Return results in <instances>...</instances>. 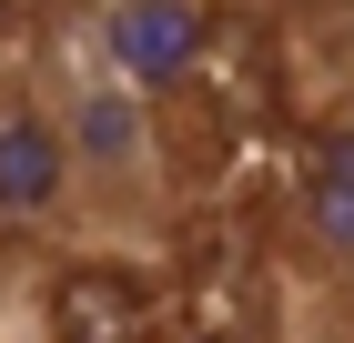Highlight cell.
<instances>
[{
	"instance_id": "cell-1",
	"label": "cell",
	"mask_w": 354,
	"mask_h": 343,
	"mask_svg": "<svg viewBox=\"0 0 354 343\" xmlns=\"http://www.w3.org/2000/svg\"><path fill=\"white\" fill-rule=\"evenodd\" d=\"M41 91L61 111V141H71V172H82V212L102 253H152L172 233V152H162V111L152 91L111 71L91 51V30H61L30 51Z\"/></svg>"
},
{
	"instance_id": "cell-2",
	"label": "cell",
	"mask_w": 354,
	"mask_h": 343,
	"mask_svg": "<svg viewBox=\"0 0 354 343\" xmlns=\"http://www.w3.org/2000/svg\"><path fill=\"white\" fill-rule=\"evenodd\" d=\"M0 242H91L82 172L30 61H0Z\"/></svg>"
},
{
	"instance_id": "cell-7",
	"label": "cell",
	"mask_w": 354,
	"mask_h": 343,
	"mask_svg": "<svg viewBox=\"0 0 354 343\" xmlns=\"http://www.w3.org/2000/svg\"><path fill=\"white\" fill-rule=\"evenodd\" d=\"M0 343H10V323H0Z\"/></svg>"
},
{
	"instance_id": "cell-4",
	"label": "cell",
	"mask_w": 354,
	"mask_h": 343,
	"mask_svg": "<svg viewBox=\"0 0 354 343\" xmlns=\"http://www.w3.org/2000/svg\"><path fill=\"white\" fill-rule=\"evenodd\" d=\"M294 283H354V121L294 161Z\"/></svg>"
},
{
	"instance_id": "cell-6",
	"label": "cell",
	"mask_w": 354,
	"mask_h": 343,
	"mask_svg": "<svg viewBox=\"0 0 354 343\" xmlns=\"http://www.w3.org/2000/svg\"><path fill=\"white\" fill-rule=\"evenodd\" d=\"M273 343H314V333H304V323H294V333H273Z\"/></svg>"
},
{
	"instance_id": "cell-3",
	"label": "cell",
	"mask_w": 354,
	"mask_h": 343,
	"mask_svg": "<svg viewBox=\"0 0 354 343\" xmlns=\"http://www.w3.org/2000/svg\"><path fill=\"white\" fill-rule=\"evenodd\" d=\"M213 41H223V0H102L91 10V51L152 101L213 71Z\"/></svg>"
},
{
	"instance_id": "cell-5",
	"label": "cell",
	"mask_w": 354,
	"mask_h": 343,
	"mask_svg": "<svg viewBox=\"0 0 354 343\" xmlns=\"http://www.w3.org/2000/svg\"><path fill=\"white\" fill-rule=\"evenodd\" d=\"M294 323L314 343H354V283H294Z\"/></svg>"
}]
</instances>
